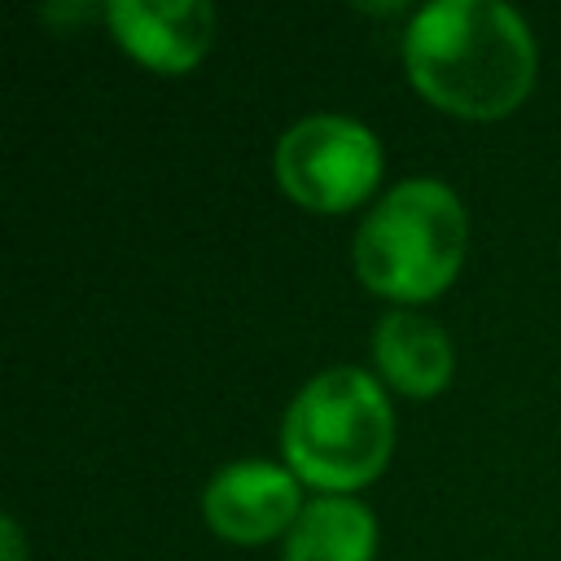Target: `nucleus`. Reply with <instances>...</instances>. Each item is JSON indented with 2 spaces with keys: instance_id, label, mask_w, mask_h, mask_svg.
Masks as SVG:
<instances>
[{
  "instance_id": "f257e3e1",
  "label": "nucleus",
  "mask_w": 561,
  "mask_h": 561,
  "mask_svg": "<svg viewBox=\"0 0 561 561\" xmlns=\"http://www.w3.org/2000/svg\"><path fill=\"white\" fill-rule=\"evenodd\" d=\"M535 35L504 0H430L403 31L412 88L456 118H504L535 88Z\"/></svg>"
},
{
  "instance_id": "f03ea898",
  "label": "nucleus",
  "mask_w": 561,
  "mask_h": 561,
  "mask_svg": "<svg viewBox=\"0 0 561 561\" xmlns=\"http://www.w3.org/2000/svg\"><path fill=\"white\" fill-rule=\"evenodd\" d=\"M394 447V412L381 377L337 364L298 386L280 421V451L298 482L346 495L373 482Z\"/></svg>"
},
{
  "instance_id": "7ed1b4c3",
  "label": "nucleus",
  "mask_w": 561,
  "mask_h": 561,
  "mask_svg": "<svg viewBox=\"0 0 561 561\" xmlns=\"http://www.w3.org/2000/svg\"><path fill=\"white\" fill-rule=\"evenodd\" d=\"M465 245L469 215L456 188L434 175H408L390 184L364 215L351 263L373 294L394 302H425L456 280Z\"/></svg>"
},
{
  "instance_id": "20e7f679",
  "label": "nucleus",
  "mask_w": 561,
  "mask_h": 561,
  "mask_svg": "<svg viewBox=\"0 0 561 561\" xmlns=\"http://www.w3.org/2000/svg\"><path fill=\"white\" fill-rule=\"evenodd\" d=\"M276 184L307 210L359 206L381 180V140L346 114H307L272 149Z\"/></svg>"
},
{
  "instance_id": "39448f33",
  "label": "nucleus",
  "mask_w": 561,
  "mask_h": 561,
  "mask_svg": "<svg viewBox=\"0 0 561 561\" xmlns=\"http://www.w3.org/2000/svg\"><path fill=\"white\" fill-rule=\"evenodd\" d=\"M302 513V482L289 465L232 460L202 486V517L219 539L263 543L289 535Z\"/></svg>"
},
{
  "instance_id": "423d86ee",
  "label": "nucleus",
  "mask_w": 561,
  "mask_h": 561,
  "mask_svg": "<svg viewBox=\"0 0 561 561\" xmlns=\"http://www.w3.org/2000/svg\"><path fill=\"white\" fill-rule=\"evenodd\" d=\"M114 39L158 75L193 70L215 39V9L202 0H110Z\"/></svg>"
},
{
  "instance_id": "0eeeda50",
  "label": "nucleus",
  "mask_w": 561,
  "mask_h": 561,
  "mask_svg": "<svg viewBox=\"0 0 561 561\" xmlns=\"http://www.w3.org/2000/svg\"><path fill=\"white\" fill-rule=\"evenodd\" d=\"M373 364L386 386L412 399H430L451 381L456 351L443 324L412 307H394L373 324Z\"/></svg>"
},
{
  "instance_id": "6e6552de",
  "label": "nucleus",
  "mask_w": 561,
  "mask_h": 561,
  "mask_svg": "<svg viewBox=\"0 0 561 561\" xmlns=\"http://www.w3.org/2000/svg\"><path fill=\"white\" fill-rule=\"evenodd\" d=\"M377 517L355 495H316L280 539V561H373Z\"/></svg>"
},
{
  "instance_id": "1a4fd4ad",
  "label": "nucleus",
  "mask_w": 561,
  "mask_h": 561,
  "mask_svg": "<svg viewBox=\"0 0 561 561\" xmlns=\"http://www.w3.org/2000/svg\"><path fill=\"white\" fill-rule=\"evenodd\" d=\"M0 543H4V552H0V561H26V543H22V526L4 513L0 517Z\"/></svg>"
}]
</instances>
